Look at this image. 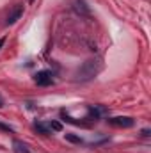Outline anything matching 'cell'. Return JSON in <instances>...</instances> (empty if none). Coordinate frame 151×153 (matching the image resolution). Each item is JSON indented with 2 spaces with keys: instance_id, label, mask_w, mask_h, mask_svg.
Wrapping results in <instances>:
<instances>
[{
  "instance_id": "5",
  "label": "cell",
  "mask_w": 151,
  "mask_h": 153,
  "mask_svg": "<svg viewBox=\"0 0 151 153\" xmlns=\"http://www.w3.org/2000/svg\"><path fill=\"white\" fill-rule=\"evenodd\" d=\"M73 9H75L80 16H89L91 14V7L85 4V0H75L73 2Z\"/></svg>"
},
{
  "instance_id": "10",
  "label": "cell",
  "mask_w": 151,
  "mask_h": 153,
  "mask_svg": "<svg viewBox=\"0 0 151 153\" xmlns=\"http://www.w3.org/2000/svg\"><path fill=\"white\" fill-rule=\"evenodd\" d=\"M0 130H4V132H13V126H9V125H4V123H0Z\"/></svg>"
},
{
  "instance_id": "13",
  "label": "cell",
  "mask_w": 151,
  "mask_h": 153,
  "mask_svg": "<svg viewBox=\"0 0 151 153\" xmlns=\"http://www.w3.org/2000/svg\"><path fill=\"white\" fill-rule=\"evenodd\" d=\"M0 107H4V100H2V96H0Z\"/></svg>"
},
{
  "instance_id": "11",
  "label": "cell",
  "mask_w": 151,
  "mask_h": 153,
  "mask_svg": "<svg viewBox=\"0 0 151 153\" xmlns=\"http://www.w3.org/2000/svg\"><path fill=\"white\" fill-rule=\"evenodd\" d=\"M142 135H146V137H148V135H150V130H148V128H144V130H142Z\"/></svg>"
},
{
  "instance_id": "8",
  "label": "cell",
  "mask_w": 151,
  "mask_h": 153,
  "mask_svg": "<svg viewBox=\"0 0 151 153\" xmlns=\"http://www.w3.org/2000/svg\"><path fill=\"white\" fill-rule=\"evenodd\" d=\"M48 128H50V130H55V132H61V130H62V125H61L59 121H50Z\"/></svg>"
},
{
  "instance_id": "1",
  "label": "cell",
  "mask_w": 151,
  "mask_h": 153,
  "mask_svg": "<svg viewBox=\"0 0 151 153\" xmlns=\"http://www.w3.org/2000/svg\"><path fill=\"white\" fill-rule=\"evenodd\" d=\"M98 70H100V64H98V61H85L78 70H76V80H91L93 76H96L98 73Z\"/></svg>"
},
{
  "instance_id": "9",
  "label": "cell",
  "mask_w": 151,
  "mask_h": 153,
  "mask_svg": "<svg viewBox=\"0 0 151 153\" xmlns=\"http://www.w3.org/2000/svg\"><path fill=\"white\" fill-rule=\"evenodd\" d=\"M66 139H68V141H71V143H78V144L82 143V139H80V137H76V135H73V134H66Z\"/></svg>"
},
{
  "instance_id": "2",
  "label": "cell",
  "mask_w": 151,
  "mask_h": 153,
  "mask_svg": "<svg viewBox=\"0 0 151 153\" xmlns=\"http://www.w3.org/2000/svg\"><path fill=\"white\" fill-rule=\"evenodd\" d=\"M107 123L112 126H117V128H132L135 125V119L130 116H115V117H109Z\"/></svg>"
},
{
  "instance_id": "3",
  "label": "cell",
  "mask_w": 151,
  "mask_h": 153,
  "mask_svg": "<svg viewBox=\"0 0 151 153\" xmlns=\"http://www.w3.org/2000/svg\"><path fill=\"white\" fill-rule=\"evenodd\" d=\"M34 80H36L38 85H44V87L53 84V76H52V73H50L48 70H41V71H38V73L34 75Z\"/></svg>"
},
{
  "instance_id": "7",
  "label": "cell",
  "mask_w": 151,
  "mask_h": 153,
  "mask_svg": "<svg viewBox=\"0 0 151 153\" xmlns=\"http://www.w3.org/2000/svg\"><path fill=\"white\" fill-rule=\"evenodd\" d=\"M34 128H36L38 132H41L43 135H48V134H50V128H48L46 125H43V123H34Z\"/></svg>"
},
{
  "instance_id": "12",
  "label": "cell",
  "mask_w": 151,
  "mask_h": 153,
  "mask_svg": "<svg viewBox=\"0 0 151 153\" xmlns=\"http://www.w3.org/2000/svg\"><path fill=\"white\" fill-rule=\"evenodd\" d=\"M4 43H5V39H4V38H0V48L4 46Z\"/></svg>"
},
{
  "instance_id": "4",
  "label": "cell",
  "mask_w": 151,
  "mask_h": 153,
  "mask_svg": "<svg viewBox=\"0 0 151 153\" xmlns=\"http://www.w3.org/2000/svg\"><path fill=\"white\" fill-rule=\"evenodd\" d=\"M21 14H23V5L14 7V9L9 13V16H7V20H5V23H7V25H14V23L21 18Z\"/></svg>"
},
{
  "instance_id": "6",
  "label": "cell",
  "mask_w": 151,
  "mask_h": 153,
  "mask_svg": "<svg viewBox=\"0 0 151 153\" xmlns=\"http://www.w3.org/2000/svg\"><path fill=\"white\" fill-rule=\"evenodd\" d=\"M13 146H14V152L16 153H30L29 152V146L25 144V143H21V141H13Z\"/></svg>"
}]
</instances>
